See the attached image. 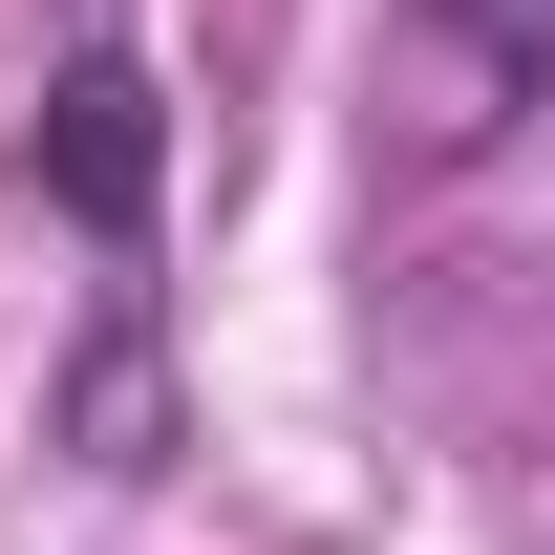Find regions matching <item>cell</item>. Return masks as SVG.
<instances>
[{
  "label": "cell",
  "mask_w": 555,
  "mask_h": 555,
  "mask_svg": "<svg viewBox=\"0 0 555 555\" xmlns=\"http://www.w3.org/2000/svg\"><path fill=\"white\" fill-rule=\"evenodd\" d=\"M22 193L107 257V406L86 427H107V470H150V449H171V406H150V193H171V107H150V43L107 0L65 22V86L22 107Z\"/></svg>",
  "instance_id": "6da1fadb"
},
{
  "label": "cell",
  "mask_w": 555,
  "mask_h": 555,
  "mask_svg": "<svg viewBox=\"0 0 555 555\" xmlns=\"http://www.w3.org/2000/svg\"><path fill=\"white\" fill-rule=\"evenodd\" d=\"M555 107V0H406V150H491Z\"/></svg>",
  "instance_id": "7a4b0ae2"
}]
</instances>
